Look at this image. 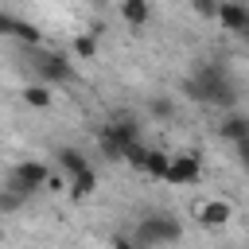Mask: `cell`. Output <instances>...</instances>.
Wrapping results in <instances>:
<instances>
[{
	"mask_svg": "<svg viewBox=\"0 0 249 249\" xmlns=\"http://www.w3.org/2000/svg\"><path fill=\"white\" fill-rule=\"evenodd\" d=\"M237 160H241V167L249 171V140H241V144H237Z\"/></svg>",
	"mask_w": 249,
	"mask_h": 249,
	"instance_id": "ffe728a7",
	"label": "cell"
},
{
	"mask_svg": "<svg viewBox=\"0 0 249 249\" xmlns=\"http://www.w3.org/2000/svg\"><path fill=\"white\" fill-rule=\"evenodd\" d=\"M195 218H198V226H206V230H222V226L233 218V206H230L226 198H206V202L195 210Z\"/></svg>",
	"mask_w": 249,
	"mask_h": 249,
	"instance_id": "52a82bcc",
	"label": "cell"
},
{
	"mask_svg": "<svg viewBox=\"0 0 249 249\" xmlns=\"http://www.w3.org/2000/svg\"><path fill=\"white\" fill-rule=\"evenodd\" d=\"M191 8H195L202 19H218V8H222V0H191Z\"/></svg>",
	"mask_w": 249,
	"mask_h": 249,
	"instance_id": "d6986e66",
	"label": "cell"
},
{
	"mask_svg": "<svg viewBox=\"0 0 249 249\" xmlns=\"http://www.w3.org/2000/svg\"><path fill=\"white\" fill-rule=\"evenodd\" d=\"M148 113H152V117H160V121H171L175 105H171V97H152V101H148Z\"/></svg>",
	"mask_w": 249,
	"mask_h": 249,
	"instance_id": "ac0fdd59",
	"label": "cell"
},
{
	"mask_svg": "<svg viewBox=\"0 0 249 249\" xmlns=\"http://www.w3.org/2000/svg\"><path fill=\"white\" fill-rule=\"evenodd\" d=\"M23 54H27V62H31V70H35L39 82H51V86H70L74 82V66L66 62V54L43 51L39 43L35 47H23Z\"/></svg>",
	"mask_w": 249,
	"mask_h": 249,
	"instance_id": "3957f363",
	"label": "cell"
},
{
	"mask_svg": "<svg viewBox=\"0 0 249 249\" xmlns=\"http://www.w3.org/2000/svg\"><path fill=\"white\" fill-rule=\"evenodd\" d=\"M222 31H230V35H241V27L249 23V8L241 4V0H222V8H218V19H214Z\"/></svg>",
	"mask_w": 249,
	"mask_h": 249,
	"instance_id": "ba28073f",
	"label": "cell"
},
{
	"mask_svg": "<svg viewBox=\"0 0 249 249\" xmlns=\"http://www.w3.org/2000/svg\"><path fill=\"white\" fill-rule=\"evenodd\" d=\"M237 39H245V43H249V23H245V27H241V35H237Z\"/></svg>",
	"mask_w": 249,
	"mask_h": 249,
	"instance_id": "44dd1931",
	"label": "cell"
},
{
	"mask_svg": "<svg viewBox=\"0 0 249 249\" xmlns=\"http://www.w3.org/2000/svg\"><path fill=\"white\" fill-rule=\"evenodd\" d=\"M140 140V124L132 117H113L109 124H101L97 132V148L105 152V160H124V148Z\"/></svg>",
	"mask_w": 249,
	"mask_h": 249,
	"instance_id": "277c9868",
	"label": "cell"
},
{
	"mask_svg": "<svg viewBox=\"0 0 249 249\" xmlns=\"http://www.w3.org/2000/svg\"><path fill=\"white\" fill-rule=\"evenodd\" d=\"M93 191H97V171H93V167H86V171L70 175V191H66V195H70L74 202H86Z\"/></svg>",
	"mask_w": 249,
	"mask_h": 249,
	"instance_id": "7c38bea8",
	"label": "cell"
},
{
	"mask_svg": "<svg viewBox=\"0 0 249 249\" xmlns=\"http://www.w3.org/2000/svg\"><path fill=\"white\" fill-rule=\"evenodd\" d=\"M54 156H58V167H62L66 175H78V171L93 167V163L86 160V152H82V148H74V144H62V148H58Z\"/></svg>",
	"mask_w": 249,
	"mask_h": 249,
	"instance_id": "8fae6325",
	"label": "cell"
},
{
	"mask_svg": "<svg viewBox=\"0 0 249 249\" xmlns=\"http://www.w3.org/2000/svg\"><path fill=\"white\" fill-rule=\"evenodd\" d=\"M167 167H171V152L152 148V156H148V163H144V175H148V179H167Z\"/></svg>",
	"mask_w": 249,
	"mask_h": 249,
	"instance_id": "9a60e30c",
	"label": "cell"
},
{
	"mask_svg": "<svg viewBox=\"0 0 249 249\" xmlns=\"http://www.w3.org/2000/svg\"><path fill=\"white\" fill-rule=\"evenodd\" d=\"M148 156H152V148H148L144 140H132V144L124 148V163H128V167H136V171H144Z\"/></svg>",
	"mask_w": 249,
	"mask_h": 249,
	"instance_id": "e0dca14e",
	"label": "cell"
},
{
	"mask_svg": "<svg viewBox=\"0 0 249 249\" xmlns=\"http://www.w3.org/2000/svg\"><path fill=\"white\" fill-rule=\"evenodd\" d=\"M74 58H82V62L97 58V31H82L74 39Z\"/></svg>",
	"mask_w": 249,
	"mask_h": 249,
	"instance_id": "2e32d148",
	"label": "cell"
},
{
	"mask_svg": "<svg viewBox=\"0 0 249 249\" xmlns=\"http://www.w3.org/2000/svg\"><path fill=\"white\" fill-rule=\"evenodd\" d=\"M183 93L191 101H198V105H222V109H230L237 101V82L230 78L226 66L202 62V66H195L191 78H183Z\"/></svg>",
	"mask_w": 249,
	"mask_h": 249,
	"instance_id": "6da1fadb",
	"label": "cell"
},
{
	"mask_svg": "<svg viewBox=\"0 0 249 249\" xmlns=\"http://www.w3.org/2000/svg\"><path fill=\"white\" fill-rule=\"evenodd\" d=\"M179 237H183V222L171 218V214H148L132 230V245H144V249H152V245L156 249L160 245H175Z\"/></svg>",
	"mask_w": 249,
	"mask_h": 249,
	"instance_id": "7a4b0ae2",
	"label": "cell"
},
{
	"mask_svg": "<svg viewBox=\"0 0 249 249\" xmlns=\"http://www.w3.org/2000/svg\"><path fill=\"white\" fill-rule=\"evenodd\" d=\"M47 179H51V167H47V163H39V160H23V163H16V167L8 171L4 187H12V191H19V195L31 198V191H43Z\"/></svg>",
	"mask_w": 249,
	"mask_h": 249,
	"instance_id": "5b68a950",
	"label": "cell"
},
{
	"mask_svg": "<svg viewBox=\"0 0 249 249\" xmlns=\"http://www.w3.org/2000/svg\"><path fill=\"white\" fill-rule=\"evenodd\" d=\"M0 31L12 35V39H19L23 47H35V43H39V27H31V23L16 19V16H4V19H0Z\"/></svg>",
	"mask_w": 249,
	"mask_h": 249,
	"instance_id": "30bf717a",
	"label": "cell"
},
{
	"mask_svg": "<svg viewBox=\"0 0 249 249\" xmlns=\"http://www.w3.org/2000/svg\"><path fill=\"white\" fill-rule=\"evenodd\" d=\"M121 19L128 27H144L152 19V0H121Z\"/></svg>",
	"mask_w": 249,
	"mask_h": 249,
	"instance_id": "4fadbf2b",
	"label": "cell"
},
{
	"mask_svg": "<svg viewBox=\"0 0 249 249\" xmlns=\"http://www.w3.org/2000/svg\"><path fill=\"white\" fill-rule=\"evenodd\" d=\"M23 101H27L31 109H51V101H54L51 82H31V86L23 89Z\"/></svg>",
	"mask_w": 249,
	"mask_h": 249,
	"instance_id": "5bb4252c",
	"label": "cell"
},
{
	"mask_svg": "<svg viewBox=\"0 0 249 249\" xmlns=\"http://www.w3.org/2000/svg\"><path fill=\"white\" fill-rule=\"evenodd\" d=\"M218 136L237 148L241 140H249V117H245V113H226V117L218 121Z\"/></svg>",
	"mask_w": 249,
	"mask_h": 249,
	"instance_id": "9c48e42d",
	"label": "cell"
},
{
	"mask_svg": "<svg viewBox=\"0 0 249 249\" xmlns=\"http://www.w3.org/2000/svg\"><path fill=\"white\" fill-rule=\"evenodd\" d=\"M198 175H202V156H198V152H175L163 183H171V187H191V183H198Z\"/></svg>",
	"mask_w": 249,
	"mask_h": 249,
	"instance_id": "8992f818",
	"label": "cell"
}]
</instances>
